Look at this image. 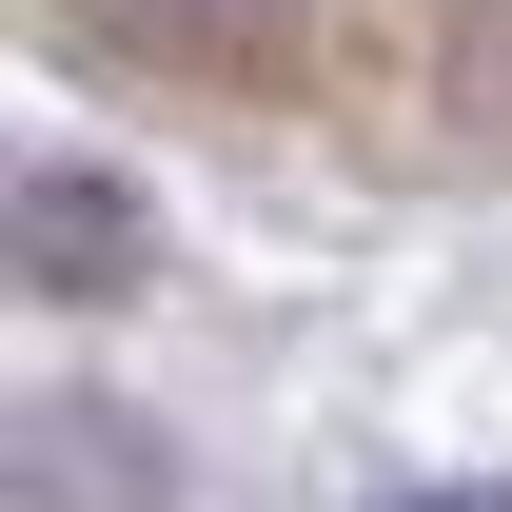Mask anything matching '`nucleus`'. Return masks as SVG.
<instances>
[{
    "mask_svg": "<svg viewBox=\"0 0 512 512\" xmlns=\"http://www.w3.org/2000/svg\"><path fill=\"white\" fill-rule=\"evenodd\" d=\"M138 40H178V60H237V40H276V20H296V0H119Z\"/></svg>",
    "mask_w": 512,
    "mask_h": 512,
    "instance_id": "nucleus-2",
    "label": "nucleus"
},
{
    "mask_svg": "<svg viewBox=\"0 0 512 512\" xmlns=\"http://www.w3.org/2000/svg\"><path fill=\"white\" fill-rule=\"evenodd\" d=\"M0 256H20L40 296H99V276H138V197L79 178V158H20V178H0Z\"/></svg>",
    "mask_w": 512,
    "mask_h": 512,
    "instance_id": "nucleus-1",
    "label": "nucleus"
},
{
    "mask_svg": "<svg viewBox=\"0 0 512 512\" xmlns=\"http://www.w3.org/2000/svg\"><path fill=\"white\" fill-rule=\"evenodd\" d=\"M375 512H512V493H375Z\"/></svg>",
    "mask_w": 512,
    "mask_h": 512,
    "instance_id": "nucleus-3",
    "label": "nucleus"
}]
</instances>
